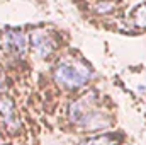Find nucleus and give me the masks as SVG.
<instances>
[{
	"label": "nucleus",
	"instance_id": "1",
	"mask_svg": "<svg viewBox=\"0 0 146 145\" xmlns=\"http://www.w3.org/2000/svg\"><path fill=\"white\" fill-rule=\"evenodd\" d=\"M68 118L73 125L85 130H99L110 125V116L97 106V96L94 92L82 96L75 103L70 104Z\"/></svg>",
	"mask_w": 146,
	"mask_h": 145
},
{
	"label": "nucleus",
	"instance_id": "2",
	"mask_svg": "<svg viewBox=\"0 0 146 145\" xmlns=\"http://www.w3.org/2000/svg\"><path fill=\"white\" fill-rule=\"evenodd\" d=\"M92 77V70L87 63L80 62V60H73V58H65L61 60L56 68H54V80L66 87V89H80L83 87Z\"/></svg>",
	"mask_w": 146,
	"mask_h": 145
},
{
	"label": "nucleus",
	"instance_id": "3",
	"mask_svg": "<svg viewBox=\"0 0 146 145\" xmlns=\"http://www.w3.org/2000/svg\"><path fill=\"white\" fill-rule=\"evenodd\" d=\"M3 48L15 56H24V53L27 50V38L22 31L9 29L3 34Z\"/></svg>",
	"mask_w": 146,
	"mask_h": 145
},
{
	"label": "nucleus",
	"instance_id": "4",
	"mask_svg": "<svg viewBox=\"0 0 146 145\" xmlns=\"http://www.w3.org/2000/svg\"><path fill=\"white\" fill-rule=\"evenodd\" d=\"M31 44H33L34 51H36L41 58L49 56L54 51V48H56L54 39L51 38V34L48 31H44V29H36L31 34Z\"/></svg>",
	"mask_w": 146,
	"mask_h": 145
},
{
	"label": "nucleus",
	"instance_id": "5",
	"mask_svg": "<svg viewBox=\"0 0 146 145\" xmlns=\"http://www.w3.org/2000/svg\"><path fill=\"white\" fill-rule=\"evenodd\" d=\"M0 123L9 132L19 130V118L15 114V106L7 96H0Z\"/></svg>",
	"mask_w": 146,
	"mask_h": 145
},
{
	"label": "nucleus",
	"instance_id": "6",
	"mask_svg": "<svg viewBox=\"0 0 146 145\" xmlns=\"http://www.w3.org/2000/svg\"><path fill=\"white\" fill-rule=\"evenodd\" d=\"M121 142V137L119 135H99V137H92V138H87L83 142H80L78 145H119Z\"/></svg>",
	"mask_w": 146,
	"mask_h": 145
},
{
	"label": "nucleus",
	"instance_id": "7",
	"mask_svg": "<svg viewBox=\"0 0 146 145\" xmlns=\"http://www.w3.org/2000/svg\"><path fill=\"white\" fill-rule=\"evenodd\" d=\"M133 24L136 28H145L146 29V3L139 5L134 12H133Z\"/></svg>",
	"mask_w": 146,
	"mask_h": 145
},
{
	"label": "nucleus",
	"instance_id": "8",
	"mask_svg": "<svg viewBox=\"0 0 146 145\" xmlns=\"http://www.w3.org/2000/svg\"><path fill=\"white\" fill-rule=\"evenodd\" d=\"M0 145H3V140H2V137H0Z\"/></svg>",
	"mask_w": 146,
	"mask_h": 145
}]
</instances>
